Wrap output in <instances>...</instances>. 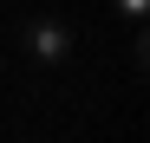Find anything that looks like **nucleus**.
<instances>
[{"label":"nucleus","instance_id":"obj_2","mask_svg":"<svg viewBox=\"0 0 150 143\" xmlns=\"http://www.w3.org/2000/svg\"><path fill=\"white\" fill-rule=\"evenodd\" d=\"M144 7H150V0H117V13L131 20V26H144Z\"/></svg>","mask_w":150,"mask_h":143},{"label":"nucleus","instance_id":"obj_1","mask_svg":"<svg viewBox=\"0 0 150 143\" xmlns=\"http://www.w3.org/2000/svg\"><path fill=\"white\" fill-rule=\"evenodd\" d=\"M26 46H33V59L59 65L72 52V26H65V20H33V26H26Z\"/></svg>","mask_w":150,"mask_h":143}]
</instances>
